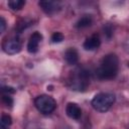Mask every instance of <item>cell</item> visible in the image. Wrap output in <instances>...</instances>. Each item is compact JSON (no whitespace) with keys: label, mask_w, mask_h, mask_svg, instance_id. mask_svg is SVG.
<instances>
[{"label":"cell","mask_w":129,"mask_h":129,"mask_svg":"<svg viewBox=\"0 0 129 129\" xmlns=\"http://www.w3.org/2000/svg\"><path fill=\"white\" fill-rule=\"evenodd\" d=\"M118 69L119 60L117 55L114 53H109L102 58L96 74L100 80H112L117 76Z\"/></svg>","instance_id":"obj_1"},{"label":"cell","mask_w":129,"mask_h":129,"mask_svg":"<svg viewBox=\"0 0 129 129\" xmlns=\"http://www.w3.org/2000/svg\"><path fill=\"white\" fill-rule=\"evenodd\" d=\"M69 87L75 91H85L90 84V75L84 68H77L72 71L68 78Z\"/></svg>","instance_id":"obj_2"},{"label":"cell","mask_w":129,"mask_h":129,"mask_svg":"<svg viewBox=\"0 0 129 129\" xmlns=\"http://www.w3.org/2000/svg\"><path fill=\"white\" fill-rule=\"evenodd\" d=\"M115 102V96L110 93H100L97 94L92 100V106L98 112L108 111Z\"/></svg>","instance_id":"obj_3"},{"label":"cell","mask_w":129,"mask_h":129,"mask_svg":"<svg viewBox=\"0 0 129 129\" xmlns=\"http://www.w3.org/2000/svg\"><path fill=\"white\" fill-rule=\"evenodd\" d=\"M34 105L37 110L42 114H49L54 111L56 108V102L54 99L48 95H40L36 97Z\"/></svg>","instance_id":"obj_4"},{"label":"cell","mask_w":129,"mask_h":129,"mask_svg":"<svg viewBox=\"0 0 129 129\" xmlns=\"http://www.w3.org/2000/svg\"><path fill=\"white\" fill-rule=\"evenodd\" d=\"M3 50L8 54H15L21 50V40L19 37H11L4 40L2 44Z\"/></svg>","instance_id":"obj_5"},{"label":"cell","mask_w":129,"mask_h":129,"mask_svg":"<svg viewBox=\"0 0 129 129\" xmlns=\"http://www.w3.org/2000/svg\"><path fill=\"white\" fill-rule=\"evenodd\" d=\"M41 39H42L41 33H39L38 31L33 32L29 37V40H28V43H27V50L30 53L36 52L38 50V45H39Z\"/></svg>","instance_id":"obj_6"},{"label":"cell","mask_w":129,"mask_h":129,"mask_svg":"<svg viewBox=\"0 0 129 129\" xmlns=\"http://www.w3.org/2000/svg\"><path fill=\"white\" fill-rule=\"evenodd\" d=\"M38 4L46 14H53L60 9L58 1H40Z\"/></svg>","instance_id":"obj_7"},{"label":"cell","mask_w":129,"mask_h":129,"mask_svg":"<svg viewBox=\"0 0 129 129\" xmlns=\"http://www.w3.org/2000/svg\"><path fill=\"white\" fill-rule=\"evenodd\" d=\"M66 113L74 120H79L82 116V110L76 103H69L66 108Z\"/></svg>","instance_id":"obj_8"},{"label":"cell","mask_w":129,"mask_h":129,"mask_svg":"<svg viewBox=\"0 0 129 129\" xmlns=\"http://www.w3.org/2000/svg\"><path fill=\"white\" fill-rule=\"evenodd\" d=\"M101 44V39L98 34H93L88 37L84 42V48L87 50H95Z\"/></svg>","instance_id":"obj_9"},{"label":"cell","mask_w":129,"mask_h":129,"mask_svg":"<svg viewBox=\"0 0 129 129\" xmlns=\"http://www.w3.org/2000/svg\"><path fill=\"white\" fill-rule=\"evenodd\" d=\"M64 58H66V60H67V62L69 64H71V66L76 64L78 62V59H79L78 51L74 47L68 48L67 51L64 52Z\"/></svg>","instance_id":"obj_10"},{"label":"cell","mask_w":129,"mask_h":129,"mask_svg":"<svg viewBox=\"0 0 129 129\" xmlns=\"http://www.w3.org/2000/svg\"><path fill=\"white\" fill-rule=\"evenodd\" d=\"M93 22V19H92V16L90 15H84L82 16L76 23V26L78 28H85V27H88L92 24Z\"/></svg>","instance_id":"obj_11"},{"label":"cell","mask_w":129,"mask_h":129,"mask_svg":"<svg viewBox=\"0 0 129 129\" xmlns=\"http://www.w3.org/2000/svg\"><path fill=\"white\" fill-rule=\"evenodd\" d=\"M12 124V119L8 114H2L0 121V129H9Z\"/></svg>","instance_id":"obj_12"},{"label":"cell","mask_w":129,"mask_h":129,"mask_svg":"<svg viewBox=\"0 0 129 129\" xmlns=\"http://www.w3.org/2000/svg\"><path fill=\"white\" fill-rule=\"evenodd\" d=\"M25 2L23 0H10L8 1V6L12 10H20L24 6Z\"/></svg>","instance_id":"obj_13"},{"label":"cell","mask_w":129,"mask_h":129,"mask_svg":"<svg viewBox=\"0 0 129 129\" xmlns=\"http://www.w3.org/2000/svg\"><path fill=\"white\" fill-rule=\"evenodd\" d=\"M51 40L52 42H60L63 40V35L60 32H54L51 35Z\"/></svg>","instance_id":"obj_14"},{"label":"cell","mask_w":129,"mask_h":129,"mask_svg":"<svg viewBox=\"0 0 129 129\" xmlns=\"http://www.w3.org/2000/svg\"><path fill=\"white\" fill-rule=\"evenodd\" d=\"M2 101H3L7 106H12V104H13L12 98H11L9 95H7V94H3V96H2Z\"/></svg>","instance_id":"obj_15"},{"label":"cell","mask_w":129,"mask_h":129,"mask_svg":"<svg viewBox=\"0 0 129 129\" xmlns=\"http://www.w3.org/2000/svg\"><path fill=\"white\" fill-rule=\"evenodd\" d=\"M14 92H15V90H14L13 88H11V87H3V88H2V93H3V94L9 95V94H12V93H14Z\"/></svg>","instance_id":"obj_16"},{"label":"cell","mask_w":129,"mask_h":129,"mask_svg":"<svg viewBox=\"0 0 129 129\" xmlns=\"http://www.w3.org/2000/svg\"><path fill=\"white\" fill-rule=\"evenodd\" d=\"M6 28V22L3 17H0V33H3Z\"/></svg>","instance_id":"obj_17"},{"label":"cell","mask_w":129,"mask_h":129,"mask_svg":"<svg viewBox=\"0 0 129 129\" xmlns=\"http://www.w3.org/2000/svg\"><path fill=\"white\" fill-rule=\"evenodd\" d=\"M128 67H129V62H128Z\"/></svg>","instance_id":"obj_18"}]
</instances>
